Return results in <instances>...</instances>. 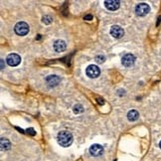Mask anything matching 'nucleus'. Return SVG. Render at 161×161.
<instances>
[{"label": "nucleus", "instance_id": "18", "mask_svg": "<svg viewBox=\"0 0 161 161\" xmlns=\"http://www.w3.org/2000/svg\"><path fill=\"white\" fill-rule=\"evenodd\" d=\"M85 19L86 20H92V15H90V14L89 15H86L85 16Z\"/></svg>", "mask_w": 161, "mask_h": 161}, {"label": "nucleus", "instance_id": "16", "mask_svg": "<svg viewBox=\"0 0 161 161\" xmlns=\"http://www.w3.org/2000/svg\"><path fill=\"white\" fill-rule=\"evenodd\" d=\"M96 61H97V63H103V62L106 61V57H104V56H97Z\"/></svg>", "mask_w": 161, "mask_h": 161}, {"label": "nucleus", "instance_id": "20", "mask_svg": "<svg viewBox=\"0 0 161 161\" xmlns=\"http://www.w3.org/2000/svg\"><path fill=\"white\" fill-rule=\"evenodd\" d=\"M159 147L161 148V141H160V143H159Z\"/></svg>", "mask_w": 161, "mask_h": 161}, {"label": "nucleus", "instance_id": "14", "mask_svg": "<svg viewBox=\"0 0 161 161\" xmlns=\"http://www.w3.org/2000/svg\"><path fill=\"white\" fill-rule=\"evenodd\" d=\"M73 110L76 114H79L84 113V108L82 107V104H75L73 108Z\"/></svg>", "mask_w": 161, "mask_h": 161}, {"label": "nucleus", "instance_id": "12", "mask_svg": "<svg viewBox=\"0 0 161 161\" xmlns=\"http://www.w3.org/2000/svg\"><path fill=\"white\" fill-rule=\"evenodd\" d=\"M138 116H139L138 111H137V110H135V109L129 110V111H128V114H127V119H128V120H130V121L136 120V119H138Z\"/></svg>", "mask_w": 161, "mask_h": 161}, {"label": "nucleus", "instance_id": "1", "mask_svg": "<svg viewBox=\"0 0 161 161\" xmlns=\"http://www.w3.org/2000/svg\"><path fill=\"white\" fill-rule=\"evenodd\" d=\"M57 140H58V143L61 146L68 147V146H70L72 144V142H73V135L69 131L62 130V131H60L58 133Z\"/></svg>", "mask_w": 161, "mask_h": 161}, {"label": "nucleus", "instance_id": "7", "mask_svg": "<svg viewBox=\"0 0 161 161\" xmlns=\"http://www.w3.org/2000/svg\"><path fill=\"white\" fill-rule=\"evenodd\" d=\"M110 35L114 37V38H121L125 35V31H123V29L120 26L114 25L110 28Z\"/></svg>", "mask_w": 161, "mask_h": 161}, {"label": "nucleus", "instance_id": "6", "mask_svg": "<svg viewBox=\"0 0 161 161\" xmlns=\"http://www.w3.org/2000/svg\"><path fill=\"white\" fill-rule=\"evenodd\" d=\"M135 62V56L132 54H125L121 59V64L125 67H131Z\"/></svg>", "mask_w": 161, "mask_h": 161}, {"label": "nucleus", "instance_id": "4", "mask_svg": "<svg viewBox=\"0 0 161 161\" xmlns=\"http://www.w3.org/2000/svg\"><path fill=\"white\" fill-rule=\"evenodd\" d=\"M6 61H7V64L11 67H16L21 63V57L18 54L12 53L9 54L6 58Z\"/></svg>", "mask_w": 161, "mask_h": 161}, {"label": "nucleus", "instance_id": "11", "mask_svg": "<svg viewBox=\"0 0 161 161\" xmlns=\"http://www.w3.org/2000/svg\"><path fill=\"white\" fill-rule=\"evenodd\" d=\"M67 48V45L64 40H57L54 43V49L56 52L61 53V52H64Z\"/></svg>", "mask_w": 161, "mask_h": 161}, {"label": "nucleus", "instance_id": "17", "mask_svg": "<svg viewBox=\"0 0 161 161\" xmlns=\"http://www.w3.org/2000/svg\"><path fill=\"white\" fill-rule=\"evenodd\" d=\"M27 132L29 133V134H31V135H35L36 134V132H35V130L33 128H28L27 129Z\"/></svg>", "mask_w": 161, "mask_h": 161}, {"label": "nucleus", "instance_id": "2", "mask_svg": "<svg viewBox=\"0 0 161 161\" xmlns=\"http://www.w3.org/2000/svg\"><path fill=\"white\" fill-rule=\"evenodd\" d=\"M14 31H15V33L17 35H19V36H25L29 32V25H28L26 22L20 21V22H18L16 25H15Z\"/></svg>", "mask_w": 161, "mask_h": 161}, {"label": "nucleus", "instance_id": "13", "mask_svg": "<svg viewBox=\"0 0 161 161\" xmlns=\"http://www.w3.org/2000/svg\"><path fill=\"white\" fill-rule=\"evenodd\" d=\"M11 144H10V142L8 139H6V138H1V149L2 150H8L9 148H10Z\"/></svg>", "mask_w": 161, "mask_h": 161}, {"label": "nucleus", "instance_id": "3", "mask_svg": "<svg viewBox=\"0 0 161 161\" xmlns=\"http://www.w3.org/2000/svg\"><path fill=\"white\" fill-rule=\"evenodd\" d=\"M86 73L89 78L95 79L101 75V69L97 65H90L88 68H86Z\"/></svg>", "mask_w": 161, "mask_h": 161}, {"label": "nucleus", "instance_id": "10", "mask_svg": "<svg viewBox=\"0 0 161 161\" xmlns=\"http://www.w3.org/2000/svg\"><path fill=\"white\" fill-rule=\"evenodd\" d=\"M103 152V147L100 144H92L90 147V153L92 156H100Z\"/></svg>", "mask_w": 161, "mask_h": 161}, {"label": "nucleus", "instance_id": "8", "mask_svg": "<svg viewBox=\"0 0 161 161\" xmlns=\"http://www.w3.org/2000/svg\"><path fill=\"white\" fill-rule=\"evenodd\" d=\"M120 5V2L119 0H107V1H104V6H106V8L108 9L109 11H115L116 9H119Z\"/></svg>", "mask_w": 161, "mask_h": 161}, {"label": "nucleus", "instance_id": "19", "mask_svg": "<svg viewBox=\"0 0 161 161\" xmlns=\"http://www.w3.org/2000/svg\"><path fill=\"white\" fill-rule=\"evenodd\" d=\"M4 68V65H3V60H1V69Z\"/></svg>", "mask_w": 161, "mask_h": 161}, {"label": "nucleus", "instance_id": "5", "mask_svg": "<svg viewBox=\"0 0 161 161\" xmlns=\"http://www.w3.org/2000/svg\"><path fill=\"white\" fill-rule=\"evenodd\" d=\"M149 11L150 7L146 3H139L135 8V13L137 16H145Z\"/></svg>", "mask_w": 161, "mask_h": 161}, {"label": "nucleus", "instance_id": "15", "mask_svg": "<svg viewBox=\"0 0 161 161\" xmlns=\"http://www.w3.org/2000/svg\"><path fill=\"white\" fill-rule=\"evenodd\" d=\"M52 17L51 16H49V15H46V16H44L43 17V23H45V24H50L51 22H52Z\"/></svg>", "mask_w": 161, "mask_h": 161}, {"label": "nucleus", "instance_id": "9", "mask_svg": "<svg viewBox=\"0 0 161 161\" xmlns=\"http://www.w3.org/2000/svg\"><path fill=\"white\" fill-rule=\"evenodd\" d=\"M46 82L50 88H54V86L59 85V83L61 82V78L58 76H55V75H51L46 78Z\"/></svg>", "mask_w": 161, "mask_h": 161}]
</instances>
